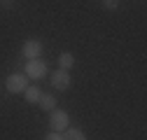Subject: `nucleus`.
Segmentation results:
<instances>
[{"instance_id": "nucleus-1", "label": "nucleus", "mask_w": 147, "mask_h": 140, "mask_svg": "<svg viewBox=\"0 0 147 140\" xmlns=\"http://www.w3.org/2000/svg\"><path fill=\"white\" fill-rule=\"evenodd\" d=\"M68 126H70V114H68L65 110L54 108V110L49 112V129L56 131V133H63Z\"/></svg>"}, {"instance_id": "nucleus-2", "label": "nucleus", "mask_w": 147, "mask_h": 140, "mask_svg": "<svg viewBox=\"0 0 147 140\" xmlns=\"http://www.w3.org/2000/svg\"><path fill=\"white\" fill-rule=\"evenodd\" d=\"M24 70H26L24 75H26L28 79H42V77H47V63H45L42 59H30V61H26Z\"/></svg>"}, {"instance_id": "nucleus-3", "label": "nucleus", "mask_w": 147, "mask_h": 140, "mask_svg": "<svg viewBox=\"0 0 147 140\" xmlns=\"http://www.w3.org/2000/svg\"><path fill=\"white\" fill-rule=\"evenodd\" d=\"M26 86H28V77H26L24 73H12V75H7V79H5V89H7L9 94H24Z\"/></svg>"}, {"instance_id": "nucleus-4", "label": "nucleus", "mask_w": 147, "mask_h": 140, "mask_svg": "<svg viewBox=\"0 0 147 140\" xmlns=\"http://www.w3.org/2000/svg\"><path fill=\"white\" fill-rule=\"evenodd\" d=\"M51 86L54 89H59V91H68L70 89V84H72V77H70V70H54L51 73Z\"/></svg>"}, {"instance_id": "nucleus-5", "label": "nucleus", "mask_w": 147, "mask_h": 140, "mask_svg": "<svg viewBox=\"0 0 147 140\" xmlns=\"http://www.w3.org/2000/svg\"><path fill=\"white\" fill-rule=\"evenodd\" d=\"M42 42L40 40H35V38H30V40H26L24 44H21V56L26 59V61H30V59H40V54H42Z\"/></svg>"}, {"instance_id": "nucleus-6", "label": "nucleus", "mask_w": 147, "mask_h": 140, "mask_svg": "<svg viewBox=\"0 0 147 140\" xmlns=\"http://www.w3.org/2000/svg\"><path fill=\"white\" fill-rule=\"evenodd\" d=\"M75 63H77V59H75L72 51H61V54H59V68L61 70H72Z\"/></svg>"}, {"instance_id": "nucleus-7", "label": "nucleus", "mask_w": 147, "mask_h": 140, "mask_svg": "<svg viewBox=\"0 0 147 140\" xmlns=\"http://www.w3.org/2000/svg\"><path fill=\"white\" fill-rule=\"evenodd\" d=\"M38 105H40V110L51 112L54 108H56V96H54V94H42L40 100H38Z\"/></svg>"}, {"instance_id": "nucleus-8", "label": "nucleus", "mask_w": 147, "mask_h": 140, "mask_svg": "<svg viewBox=\"0 0 147 140\" xmlns=\"http://www.w3.org/2000/svg\"><path fill=\"white\" fill-rule=\"evenodd\" d=\"M42 91H40V86H26V91H24V100L30 103V105H38Z\"/></svg>"}, {"instance_id": "nucleus-9", "label": "nucleus", "mask_w": 147, "mask_h": 140, "mask_svg": "<svg viewBox=\"0 0 147 140\" xmlns=\"http://www.w3.org/2000/svg\"><path fill=\"white\" fill-rule=\"evenodd\" d=\"M63 138H65V140H89L86 133H84L82 129H75V126H68V129L63 131Z\"/></svg>"}, {"instance_id": "nucleus-10", "label": "nucleus", "mask_w": 147, "mask_h": 140, "mask_svg": "<svg viewBox=\"0 0 147 140\" xmlns=\"http://www.w3.org/2000/svg\"><path fill=\"white\" fill-rule=\"evenodd\" d=\"M100 5H103V9H110V12H115V9L119 7V0H100Z\"/></svg>"}, {"instance_id": "nucleus-11", "label": "nucleus", "mask_w": 147, "mask_h": 140, "mask_svg": "<svg viewBox=\"0 0 147 140\" xmlns=\"http://www.w3.org/2000/svg\"><path fill=\"white\" fill-rule=\"evenodd\" d=\"M45 140H65V138H63V133L51 131V133H47V135H45Z\"/></svg>"}, {"instance_id": "nucleus-12", "label": "nucleus", "mask_w": 147, "mask_h": 140, "mask_svg": "<svg viewBox=\"0 0 147 140\" xmlns=\"http://www.w3.org/2000/svg\"><path fill=\"white\" fill-rule=\"evenodd\" d=\"M3 5H5L7 9H12V5H14V3H12V0H3Z\"/></svg>"}, {"instance_id": "nucleus-13", "label": "nucleus", "mask_w": 147, "mask_h": 140, "mask_svg": "<svg viewBox=\"0 0 147 140\" xmlns=\"http://www.w3.org/2000/svg\"><path fill=\"white\" fill-rule=\"evenodd\" d=\"M0 3H3V0H0Z\"/></svg>"}]
</instances>
